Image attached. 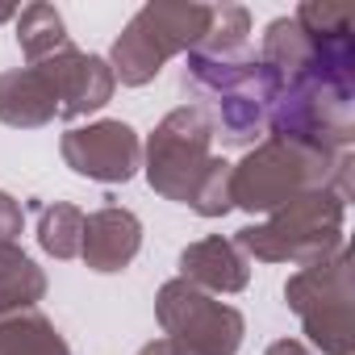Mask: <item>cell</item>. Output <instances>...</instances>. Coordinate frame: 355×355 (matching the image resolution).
<instances>
[{"instance_id": "cell-1", "label": "cell", "mask_w": 355, "mask_h": 355, "mask_svg": "<svg viewBox=\"0 0 355 355\" xmlns=\"http://www.w3.org/2000/svg\"><path fill=\"white\" fill-rule=\"evenodd\" d=\"M142 171L146 184L189 205L201 218H226L230 205V163L214 155V125L197 105L171 109L142 146Z\"/></svg>"}, {"instance_id": "cell-2", "label": "cell", "mask_w": 355, "mask_h": 355, "mask_svg": "<svg viewBox=\"0 0 355 355\" xmlns=\"http://www.w3.org/2000/svg\"><path fill=\"white\" fill-rule=\"evenodd\" d=\"M180 88L197 101V109L214 125V142L222 146H255L268 138V113L276 101V71L247 46L226 59L189 55Z\"/></svg>"}, {"instance_id": "cell-3", "label": "cell", "mask_w": 355, "mask_h": 355, "mask_svg": "<svg viewBox=\"0 0 355 355\" xmlns=\"http://www.w3.org/2000/svg\"><path fill=\"white\" fill-rule=\"evenodd\" d=\"M330 189L338 197H351V150L326 155L288 138H263L255 142L239 163H230V205L247 214H276L280 205Z\"/></svg>"}, {"instance_id": "cell-4", "label": "cell", "mask_w": 355, "mask_h": 355, "mask_svg": "<svg viewBox=\"0 0 355 355\" xmlns=\"http://www.w3.org/2000/svg\"><path fill=\"white\" fill-rule=\"evenodd\" d=\"M276 80L280 88L268 113V134L326 155H347L355 142V76L305 67Z\"/></svg>"}, {"instance_id": "cell-5", "label": "cell", "mask_w": 355, "mask_h": 355, "mask_svg": "<svg viewBox=\"0 0 355 355\" xmlns=\"http://www.w3.org/2000/svg\"><path fill=\"white\" fill-rule=\"evenodd\" d=\"M343 222H347V197L318 189V193H305V197L280 205L263 222L243 226L234 234V247L259 263L309 268L343 247Z\"/></svg>"}, {"instance_id": "cell-6", "label": "cell", "mask_w": 355, "mask_h": 355, "mask_svg": "<svg viewBox=\"0 0 355 355\" xmlns=\"http://www.w3.org/2000/svg\"><path fill=\"white\" fill-rule=\"evenodd\" d=\"M209 21H214V5H142L109 51L113 80H121L125 88L150 84L167 59L193 55L201 46Z\"/></svg>"}, {"instance_id": "cell-7", "label": "cell", "mask_w": 355, "mask_h": 355, "mask_svg": "<svg viewBox=\"0 0 355 355\" xmlns=\"http://www.w3.org/2000/svg\"><path fill=\"white\" fill-rule=\"evenodd\" d=\"M288 309L301 318L305 338L322 355H351L355 351V284H351V251L347 243L309 263L297 268L284 284Z\"/></svg>"}, {"instance_id": "cell-8", "label": "cell", "mask_w": 355, "mask_h": 355, "mask_svg": "<svg viewBox=\"0 0 355 355\" xmlns=\"http://www.w3.org/2000/svg\"><path fill=\"white\" fill-rule=\"evenodd\" d=\"M155 318L167 334L171 355H239L247 322L234 305L201 293L189 280H167L155 297Z\"/></svg>"}, {"instance_id": "cell-9", "label": "cell", "mask_w": 355, "mask_h": 355, "mask_svg": "<svg viewBox=\"0 0 355 355\" xmlns=\"http://www.w3.org/2000/svg\"><path fill=\"white\" fill-rule=\"evenodd\" d=\"M63 163L96 184H125L142 167V138L134 125L105 117V121H88V125H71L59 142Z\"/></svg>"}, {"instance_id": "cell-10", "label": "cell", "mask_w": 355, "mask_h": 355, "mask_svg": "<svg viewBox=\"0 0 355 355\" xmlns=\"http://www.w3.org/2000/svg\"><path fill=\"white\" fill-rule=\"evenodd\" d=\"M46 84L55 88V101H59V117L63 121H80L96 109H105L117 92V80H113V67L109 59L101 55H88L80 46H63L59 55L34 63Z\"/></svg>"}, {"instance_id": "cell-11", "label": "cell", "mask_w": 355, "mask_h": 355, "mask_svg": "<svg viewBox=\"0 0 355 355\" xmlns=\"http://www.w3.org/2000/svg\"><path fill=\"white\" fill-rule=\"evenodd\" d=\"M142 251V222L121 209V205H101L96 214L84 218V247H80V259L101 272V276H113V272H125Z\"/></svg>"}, {"instance_id": "cell-12", "label": "cell", "mask_w": 355, "mask_h": 355, "mask_svg": "<svg viewBox=\"0 0 355 355\" xmlns=\"http://www.w3.org/2000/svg\"><path fill=\"white\" fill-rule=\"evenodd\" d=\"M180 280L197 284L201 293H243L251 284V259L234 247V239L209 234L180 251Z\"/></svg>"}, {"instance_id": "cell-13", "label": "cell", "mask_w": 355, "mask_h": 355, "mask_svg": "<svg viewBox=\"0 0 355 355\" xmlns=\"http://www.w3.org/2000/svg\"><path fill=\"white\" fill-rule=\"evenodd\" d=\"M59 117L55 88L38 67H17L0 76V121L13 130H42Z\"/></svg>"}, {"instance_id": "cell-14", "label": "cell", "mask_w": 355, "mask_h": 355, "mask_svg": "<svg viewBox=\"0 0 355 355\" xmlns=\"http://www.w3.org/2000/svg\"><path fill=\"white\" fill-rule=\"evenodd\" d=\"M42 297H46V272L17 243H0V318L38 309Z\"/></svg>"}, {"instance_id": "cell-15", "label": "cell", "mask_w": 355, "mask_h": 355, "mask_svg": "<svg viewBox=\"0 0 355 355\" xmlns=\"http://www.w3.org/2000/svg\"><path fill=\"white\" fill-rule=\"evenodd\" d=\"M0 355H71V347L46 313L26 309L0 318Z\"/></svg>"}, {"instance_id": "cell-16", "label": "cell", "mask_w": 355, "mask_h": 355, "mask_svg": "<svg viewBox=\"0 0 355 355\" xmlns=\"http://www.w3.org/2000/svg\"><path fill=\"white\" fill-rule=\"evenodd\" d=\"M17 46H21V55H26L30 67L42 63V59H51V55H59L63 46H71L63 13L55 5H42V0H38V5L17 9Z\"/></svg>"}, {"instance_id": "cell-17", "label": "cell", "mask_w": 355, "mask_h": 355, "mask_svg": "<svg viewBox=\"0 0 355 355\" xmlns=\"http://www.w3.org/2000/svg\"><path fill=\"white\" fill-rule=\"evenodd\" d=\"M30 209H38V247L51 259H76L84 247V218L88 214L80 205H67V201H55V205L30 201Z\"/></svg>"}, {"instance_id": "cell-18", "label": "cell", "mask_w": 355, "mask_h": 355, "mask_svg": "<svg viewBox=\"0 0 355 355\" xmlns=\"http://www.w3.org/2000/svg\"><path fill=\"white\" fill-rule=\"evenodd\" d=\"M247 34H251V13L243 5H214L209 34L201 38V46L193 55H209V59L239 55V51H247Z\"/></svg>"}, {"instance_id": "cell-19", "label": "cell", "mask_w": 355, "mask_h": 355, "mask_svg": "<svg viewBox=\"0 0 355 355\" xmlns=\"http://www.w3.org/2000/svg\"><path fill=\"white\" fill-rule=\"evenodd\" d=\"M21 226H26V209H21V201L0 189V243H17Z\"/></svg>"}, {"instance_id": "cell-20", "label": "cell", "mask_w": 355, "mask_h": 355, "mask_svg": "<svg viewBox=\"0 0 355 355\" xmlns=\"http://www.w3.org/2000/svg\"><path fill=\"white\" fill-rule=\"evenodd\" d=\"M263 355H313V351H309L301 338H276V343H272Z\"/></svg>"}, {"instance_id": "cell-21", "label": "cell", "mask_w": 355, "mask_h": 355, "mask_svg": "<svg viewBox=\"0 0 355 355\" xmlns=\"http://www.w3.org/2000/svg\"><path fill=\"white\" fill-rule=\"evenodd\" d=\"M138 355H171V347H167V338H155V343H146Z\"/></svg>"}, {"instance_id": "cell-22", "label": "cell", "mask_w": 355, "mask_h": 355, "mask_svg": "<svg viewBox=\"0 0 355 355\" xmlns=\"http://www.w3.org/2000/svg\"><path fill=\"white\" fill-rule=\"evenodd\" d=\"M0 21H17V9H0Z\"/></svg>"}]
</instances>
